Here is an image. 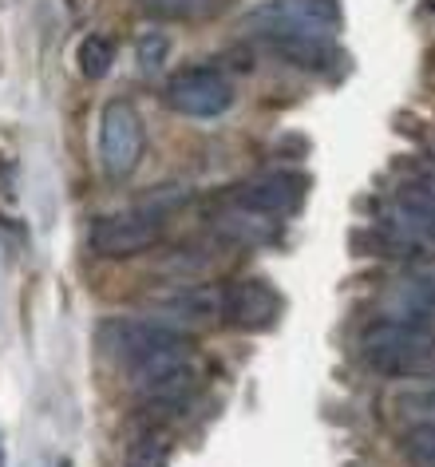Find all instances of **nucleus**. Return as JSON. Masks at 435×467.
<instances>
[{
    "label": "nucleus",
    "instance_id": "1",
    "mask_svg": "<svg viewBox=\"0 0 435 467\" xmlns=\"http://www.w3.org/2000/svg\"><path fill=\"white\" fill-rule=\"evenodd\" d=\"M360 360L384 380H411L435 368V333L428 325L384 317L360 333Z\"/></svg>",
    "mask_w": 435,
    "mask_h": 467
},
{
    "label": "nucleus",
    "instance_id": "2",
    "mask_svg": "<svg viewBox=\"0 0 435 467\" xmlns=\"http://www.w3.org/2000/svg\"><path fill=\"white\" fill-rule=\"evenodd\" d=\"M340 0H254L242 13V28L257 40L274 36H325L340 32Z\"/></svg>",
    "mask_w": 435,
    "mask_h": 467
},
{
    "label": "nucleus",
    "instance_id": "3",
    "mask_svg": "<svg viewBox=\"0 0 435 467\" xmlns=\"http://www.w3.org/2000/svg\"><path fill=\"white\" fill-rule=\"evenodd\" d=\"M96 341L111 360H119L123 368L135 372L162 353H182L186 337L174 325L155 317H108L96 329Z\"/></svg>",
    "mask_w": 435,
    "mask_h": 467
},
{
    "label": "nucleus",
    "instance_id": "4",
    "mask_svg": "<svg viewBox=\"0 0 435 467\" xmlns=\"http://www.w3.org/2000/svg\"><path fill=\"white\" fill-rule=\"evenodd\" d=\"M147 150V127L131 99H108L99 111V162L111 179H131Z\"/></svg>",
    "mask_w": 435,
    "mask_h": 467
},
{
    "label": "nucleus",
    "instance_id": "5",
    "mask_svg": "<svg viewBox=\"0 0 435 467\" xmlns=\"http://www.w3.org/2000/svg\"><path fill=\"white\" fill-rule=\"evenodd\" d=\"M162 222L167 214L162 210H123V214H103L91 222L88 230V246L96 258H135V254H147L155 242L162 238Z\"/></svg>",
    "mask_w": 435,
    "mask_h": 467
},
{
    "label": "nucleus",
    "instance_id": "6",
    "mask_svg": "<svg viewBox=\"0 0 435 467\" xmlns=\"http://www.w3.org/2000/svg\"><path fill=\"white\" fill-rule=\"evenodd\" d=\"M162 103L186 119H214L233 103V84L210 64L182 67L162 84Z\"/></svg>",
    "mask_w": 435,
    "mask_h": 467
},
{
    "label": "nucleus",
    "instance_id": "7",
    "mask_svg": "<svg viewBox=\"0 0 435 467\" xmlns=\"http://www.w3.org/2000/svg\"><path fill=\"white\" fill-rule=\"evenodd\" d=\"M135 389H139V396H143V412H139V416H143L150 428H159V424H167V420L182 416L186 404L194 400V392H198V368L186 365V360H179V365L162 368L159 377L135 384Z\"/></svg>",
    "mask_w": 435,
    "mask_h": 467
},
{
    "label": "nucleus",
    "instance_id": "8",
    "mask_svg": "<svg viewBox=\"0 0 435 467\" xmlns=\"http://www.w3.org/2000/svg\"><path fill=\"white\" fill-rule=\"evenodd\" d=\"M309 194V174L301 171H269L257 179L238 182L233 191V206L250 210V214H285Z\"/></svg>",
    "mask_w": 435,
    "mask_h": 467
},
{
    "label": "nucleus",
    "instance_id": "9",
    "mask_svg": "<svg viewBox=\"0 0 435 467\" xmlns=\"http://www.w3.org/2000/svg\"><path fill=\"white\" fill-rule=\"evenodd\" d=\"M281 313L277 289L262 282V277H242V282L226 285L222 294V321H230L233 329H269Z\"/></svg>",
    "mask_w": 435,
    "mask_h": 467
},
{
    "label": "nucleus",
    "instance_id": "10",
    "mask_svg": "<svg viewBox=\"0 0 435 467\" xmlns=\"http://www.w3.org/2000/svg\"><path fill=\"white\" fill-rule=\"evenodd\" d=\"M392 222L416 242H435V182H404L392 202Z\"/></svg>",
    "mask_w": 435,
    "mask_h": 467
},
{
    "label": "nucleus",
    "instance_id": "11",
    "mask_svg": "<svg viewBox=\"0 0 435 467\" xmlns=\"http://www.w3.org/2000/svg\"><path fill=\"white\" fill-rule=\"evenodd\" d=\"M257 44H265L274 56H281L293 67H305V72H325L340 56L337 44L325 36H274V40H257Z\"/></svg>",
    "mask_w": 435,
    "mask_h": 467
},
{
    "label": "nucleus",
    "instance_id": "12",
    "mask_svg": "<svg viewBox=\"0 0 435 467\" xmlns=\"http://www.w3.org/2000/svg\"><path fill=\"white\" fill-rule=\"evenodd\" d=\"M139 13L159 20V25H191V20H210L218 16L222 8L230 5V0H135Z\"/></svg>",
    "mask_w": 435,
    "mask_h": 467
},
{
    "label": "nucleus",
    "instance_id": "13",
    "mask_svg": "<svg viewBox=\"0 0 435 467\" xmlns=\"http://www.w3.org/2000/svg\"><path fill=\"white\" fill-rule=\"evenodd\" d=\"M159 306L171 309L182 321H210L222 313V294L206 285H186V289H174V294H162Z\"/></svg>",
    "mask_w": 435,
    "mask_h": 467
},
{
    "label": "nucleus",
    "instance_id": "14",
    "mask_svg": "<svg viewBox=\"0 0 435 467\" xmlns=\"http://www.w3.org/2000/svg\"><path fill=\"white\" fill-rule=\"evenodd\" d=\"M76 64H79V72H84V79H103L115 64V40L103 36V32H91V36L79 40Z\"/></svg>",
    "mask_w": 435,
    "mask_h": 467
},
{
    "label": "nucleus",
    "instance_id": "15",
    "mask_svg": "<svg viewBox=\"0 0 435 467\" xmlns=\"http://www.w3.org/2000/svg\"><path fill=\"white\" fill-rule=\"evenodd\" d=\"M222 234L233 242H250V246H257V242H274L277 238V226L269 222L265 214H250V210H233V214L222 218Z\"/></svg>",
    "mask_w": 435,
    "mask_h": 467
},
{
    "label": "nucleus",
    "instance_id": "16",
    "mask_svg": "<svg viewBox=\"0 0 435 467\" xmlns=\"http://www.w3.org/2000/svg\"><path fill=\"white\" fill-rule=\"evenodd\" d=\"M396 301H399V309H404V317L399 321H416V313L419 317H431L435 313V274L404 282L399 285V294H396Z\"/></svg>",
    "mask_w": 435,
    "mask_h": 467
},
{
    "label": "nucleus",
    "instance_id": "17",
    "mask_svg": "<svg viewBox=\"0 0 435 467\" xmlns=\"http://www.w3.org/2000/svg\"><path fill=\"white\" fill-rule=\"evenodd\" d=\"M399 448H404V455L416 467H435V420L408 428L404 440H399Z\"/></svg>",
    "mask_w": 435,
    "mask_h": 467
},
{
    "label": "nucleus",
    "instance_id": "18",
    "mask_svg": "<svg viewBox=\"0 0 435 467\" xmlns=\"http://www.w3.org/2000/svg\"><path fill=\"white\" fill-rule=\"evenodd\" d=\"M139 67H143V76H159L162 72V64H167V56H171V36L162 28H150L139 36Z\"/></svg>",
    "mask_w": 435,
    "mask_h": 467
},
{
    "label": "nucleus",
    "instance_id": "19",
    "mask_svg": "<svg viewBox=\"0 0 435 467\" xmlns=\"http://www.w3.org/2000/svg\"><path fill=\"white\" fill-rule=\"evenodd\" d=\"M127 467H167V443L159 436H139L127 448Z\"/></svg>",
    "mask_w": 435,
    "mask_h": 467
},
{
    "label": "nucleus",
    "instance_id": "20",
    "mask_svg": "<svg viewBox=\"0 0 435 467\" xmlns=\"http://www.w3.org/2000/svg\"><path fill=\"white\" fill-rule=\"evenodd\" d=\"M56 467H72V463H67V460H60V463H56Z\"/></svg>",
    "mask_w": 435,
    "mask_h": 467
},
{
    "label": "nucleus",
    "instance_id": "21",
    "mask_svg": "<svg viewBox=\"0 0 435 467\" xmlns=\"http://www.w3.org/2000/svg\"><path fill=\"white\" fill-rule=\"evenodd\" d=\"M428 8H431V13H435V0H428Z\"/></svg>",
    "mask_w": 435,
    "mask_h": 467
},
{
    "label": "nucleus",
    "instance_id": "22",
    "mask_svg": "<svg viewBox=\"0 0 435 467\" xmlns=\"http://www.w3.org/2000/svg\"><path fill=\"white\" fill-rule=\"evenodd\" d=\"M0 467H5V451H0Z\"/></svg>",
    "mask_w": 435,
    "mask_h": 467
}]
</instances>
